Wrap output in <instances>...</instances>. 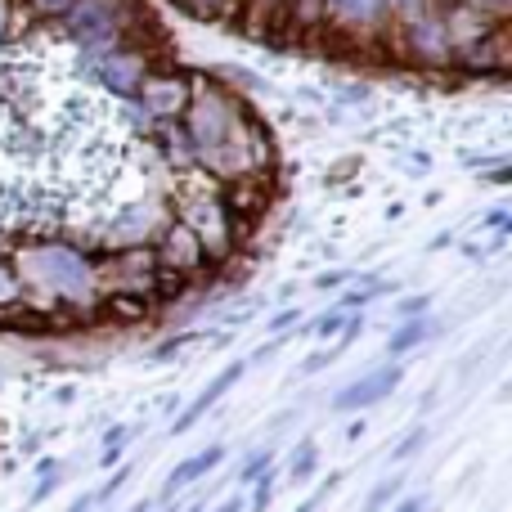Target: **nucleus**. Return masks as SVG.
Masks as SVG:
<instances>
[{
  "mask_svg": "<svg viewBox=\"0 0 512 512\" xmlns=\"http://www.w3.org/2000/svg\"><path fill=\"white\" fill-rule=\"evenodd\" d=\"M32 270L41 274L50 288L72 292V297H81V292L90 288L86 261H81L77 252H68V248H45V252H36V256H32Z\"/></svg>",
  "mask_w": 512,
  "mask_h": 512,
  "instance_id": "obj_1",
  "label": "nucleus"
},
{
  "mask_svg": "<svg viewBox=\"0 0 512 512\" xmlns=\"http://www.w3.org/2000/svg\"><path fill=\"white\" fill-rule=\"evenodd\" d=\"M400 378H405V369H400V364H382V369H373V373H364V378H355L346 391H337V396H333V409H337V414H351V409L378 405V400H387L391 391L400 387Z\"/></svg>",
  "mask_w": 512,
  "mask_h": 512,
  "instance_id": "obj_2",
  "label": "nucleus"
},
{
  "mask_svg": "<svg viewBox=\"0 0 512 512\" xmlns=\"http://www.w3.org/2000/svg\"><path fill=\"white\" fill-rule=\"evenodd\" d=\"M243 373H248V364H243V360H234V364H230V369H225V373H216V378L207 382V387H203V391H198V396H194V405H189L185 414H180L176 423H171V432L180 436V432H189V427H198V423H203V414H207V409L216 405V400L225 396V391L234 387V382L243 378Z\"/></svg>",
  "mask_w": 512,
  "mask_h": 512,
  "instance_id": "obj_3",
  "label": "nucleus"
},
{
  "mask_svg": "<svg viewBox=\"0 0 512 512\" xmlns=\"http://www.w3.org/2000/svg\"><path fill=\"white\" fill-rule=\"evenodd\" d=\"M221 459H225V445H207V450H198L194 459H185L176 472H171L167 481H162V499H171V495H180V490H185V486H194V481H203L207 472H212Z\"/></svg>",
  "mask_w": 512,
  "mask_h": 512,
  "instance_id": "obj_4",
  "label": "nucleus"
},
{
  "mask_svg": "<svg viewBox=\"0 0 512 512\" xmlns=\"http://www.w3.org/2000/svg\"><path fill=\"white\" fill-rule=\"evenodd\" d=\"M72 27H77L81 41H104V36H113V9H108V0H86V5L72 14Z\"/></svg>",
  "mask_w": 512,
  "mask_h": 512,
  "instance_id": "obj_5",
  "label": "nucleus"
},
{
  "mask_svg": "<svg viewBox=\"0 0 512 512\" xmlns=\"http://www.w3.org/2000/svg\"><path fill=\"white\" fill-rule=\"evenodd\" d=\"M104 77H108V86H113L117 95H135V86H140V59H131V54L108 59L104 63Z\"/></svg>",
  "mask_w": 512,
  "mask_h": 512,
  "instance_id": "obj_6",
  "label": "nucleus"
},
{
  "mask_svg": "<svg viewBox=\"0 0 512 512\" xmlns=\"http://www.w3.org/2000/svg\"><path fill=\"white\" fill-rule=\"evenodd\" d=\"M315 468H319V445L315 441H301L297 450H292V459H288V481H292V486H301V481L315 477Z\"/></svg>",
  "mask_w": 512,
  "mask_h": 512,
  "instance_id": "obj_7",
  "label": "nucleus"
},
{
  "mask_svg": "<svg viewBox=\"0 0 512 512\" xmlns=\"http://www.w3.org/2000/svg\"><path fill=\"white\" fill-rule=\"evenodd\" d=\"M427 337H432V324H427V319H405V324L391 333V355L414 351V346H423Z\"/></svg>",
  "mask_w": 512,
  "mask_h": 512,
  "instance_id": "obj_8",
  "label": "nucleus"
},
{
  "mask_svg": "<svg viewBox=\"0 0 512 512\" xmlns=\"http://www.w3.org/2000/svg\"><path fill=\"white\" fill-rule=\"evenodd\" d=\"M167 256L171 261H180V265H198L203 261V252H198V234H189L185 225H180V230L167 239Z\"/></svg>",
  "mask_w": 512,
  "mask_h": 512,
  "instance_id": "obj_9",
  "label": "nucleus"
},
{
  "mask_svg": "<svg viewBox=\"0 0 512 512\" xmlns=\"http://www.w3.org/2000/svg\"><path fill=\"white\" fill-rule=\"evenodd\" d=\"M149 104L158 108V113L180 108V104H185V86H180V81H153V86H149Z\"/></svg>",
  "mask_w": 512,
  "mask_h": 512,
  "instance_id": "obj_10",
  "label": "nucleus"
},
{
  "mask_svg": "<svg viewBox=\"0 0 512 512\" xmlns=\"http://www.w3.org/2000/svg\"><path fill=\"white\" fill-rule=\"evenodd\" d=\"M400 490H405V477H400V472H396V477H387V481H378V486L369 490V499H364V512H382L391 499L400 495Z\"/></svg>",
  "mask_w": 512,
  "mask_h": 512,
  "instance_id": "obj_11",
  "label": "nucleus"
},
{
  "mask_svg": "<svg viewBox=\"0 0 512 512\" xmlns=\"http://www.w3.org/2000/svg\"><path fill=\"white\" fill-rule=\"evenodd\" d=\"M328 5H333L342 18H355V23H369V18H378L382 0H328Z\"/></svg>",
  "mask_w": 512,
  "mask_h": 512,
  "instance_id": "obj_12",
  "label": "nucleus"
},
{
  "mask_svg": "<svg viewBox=\"0 0 512 512\" xmlns=\"http://www.w3.org/2000/svg\"><path fill=\"white\" fill-rule=\"evenodd\" d=\"M135 436V427H113V432L104 436V454H99V463H104V468H113L117 459H122V450H126V441H131Z\"/></svg>",
  "mask_w": 512,
  "mask_h": 512,
  "instance_id": "obj_13",
  "label": "nucleus"
},
{
  "mask_svg": "<svg viewBox=\"0 0 512 512\" xmlns=\"http://www.w3.org/2000/svg\"><path fill=\"white\" fill-rule=\"evenodd\" d=\"M108 310H113V315L122 319V324H135V319L149 315V306H144L140 297H113V301H108Z\"/></svg>",
  "mask_w": 512,
  "mask_h": 512,
  "instance_id": "obj_14",
  "label": "nucleus"
},
{
  "mask_svg": "<svg viewBox=\"0 0 512 512\" xmlns=\"http://www.w3.org/2000/svg\"><path fill=\"white\" fill-rule=\"evenodd\" d=\"M423 445H427V427H414V432H409V436H400V441H396V450H391V459H396V463H405V459H414V454L423 450Z\"/></svg>",
  "mask_w": 512,
  "mask_h": 512,
  "instance_id": "obj_15",
  "label": "nucleus"
},
{
  "mask_svg": "<svg viewBox=\"0 0 512 512\" xmlns=\"http://www.w3.org/2000/svg\"><path fill=\"white\" fill-rule=\"evenodd\" d=\"M270 499H274V472H261V477L252 481V504H248V512H265V508H270Z\"/></svg>",
  "mask_w": 512,
  "mask_h": 512,
  "instance_id": "obj_16",
  "label": "nucleus"
},
{
  "mask_svg": "<svg viewBox=\"0 0 512 512\" xmlns=\"http://www.w3.org/2000/svg\"><path fill=\"white\" fill-rule=\"evenodd\" d=\"M270 463H274V450H256L248 463H243V472H239V481H256L261 472H270Z\"/></svg>",
  "mask_w": 512,
  "mask_h": 512,
  "instance_id": "obj_17",
  "label": "nucleus"
},
{
  "mask_svg": "<svg viewBox=\"0 0 512 512\" xmlns=\"http://www.w3.org/2000/svg\"><path fill=\"white\" fill-rule=\"evenodd\" d=\"M126 481H131V468H117V472H113V477H108V481H104V486H99V490H95V499H99V504H104V499H113V495H117V490H122V486H126Z\"/></svg>",
  "mask_w": 512,
  "mask_h": 512,
  "instance_id": "obj_18",
  "label": "nucleus"
},
{
  "mask_svg": "<svg viewBox=\"0 0 512 512\" xmlns=\"http://www.w3.org/2000/svg\"><path fill=\"white\" fill-rule=\"evenodd\" d=\"M342 328H346V315H337V310H328V315L315 324V333H319V337H328V333H342Z\"/></svg>",
  "mask_w": 512,
  "mask_h": 512,
  "instance_id": "obj_19",
  "label": "nucleus"
},
{
  "mask_svg": "<svg viewBox=\"0 0 512 512\" xmlns=\"http://www.w3.org/2000/svg\"><path fill=\"white\" fill-rule=\"evenodd\" d=\"M333 360H337V351H319V355H310V360L301 364V373H319V369H328Z\"/></svg>",
  "mask_w": 512,
  "mask_h": 512,
  "instance_id": "obj_20",
  "label": "nucleus"
},
{
  "mask_svg": "<svg viewBox=\"0 0 512 512\" xmlns=\"http://www.w3.org/2000/svg\"><path fill=\"white\" fill-rule=\"evenodd\" d=\"M427 310V297H409L405 306H400V319H418Z\"/></svg>",
  "mask_w": 512,
  "mask_h": 512,
  "instance_id": "obj_21",
  "label": "nucleus"
},
{
  "mask_svg": "<svg viewBox=\"0 0 512 512\" xmlns=\"http://www.w3.org/2000/svg\"><path fill=\"white\" fill-rule=\"evenodd\" d=\"M14 297V274H9V265H0V301Z\"/></svg>",
  "mask_w": 512,
  "mask_h": 512,
  "instance_id": "obj_22",
  "label": "nucleus"
},
{
  "mask_svg": "<svg viewBox=\"0 0 512 512\" xmlns=\"http://www.w3.org/2000/svg\"><path fill=\"white\" fill-rule=\"evenodd\" d=\"M423 508H427V504H423V495H409L405 504H396L391 512H423Z\"/></svg>",
  "mask_w": 512,
  "mask_h": 512,
  "instance_id": "obj_23",
  "label": "nucleus"
},
{
  "mask_svg": "<svg viewBox=\"0 0 512 512\" xmlns=\"http://www.w3.org/2000/svg\"><path fill=\"white\" fill-rule=\"evenodd\" d=\"M288 324H297V310H283L279 319H270V328H274V333H279V328H288Z\"/></svg>",
  "mask_w": 512,
  "mask_h": 512,
  "instance_id": "obj_24",
  "label": "nucleus"
},
{
  "mask_svg": "<svg viewBox=\"0 0 512 512\" xmlns=\"http://www.w3.org/2000/svg\"><path fill=\"white\" fill-rule=\"evenodd\" d=\"M95 504H99L95 495H81V499H77V504H72L68 512H95Z\"/></svg>",
  "mask_w": 512,
  "mask_h": 512,
  "instance_id": "obj_25",
  "label": "nucleus"
},
{
  "mask_svg": "<svg viewBox=\"0 0 512 512\" xmlns=\"http://www.w3.org/2000/svg\"><path fill=\"white\" fill-rule=\"evenodd\" d=\"M216 512H248V504H243V499H225V504L216 508Z\"/></svg>",
  "mask_w": 512,
  "mask_h": 512,
  "instance_id": "obj_26",
  "label": "nucleus"
},
{
  "mask_svg": "<svg viewBox=\"0 0 512 512\" xmlns=\"http://www.w3.org/2000/svg\"><path fill=\"white\" fill-rule=\"evenodd\" d=\"M180 512H203V504H189V508H180Z\"/></svg>",
  "mask_w": 512,
  "mask_h": 512,
  "instance_id": "obj_27",
  "label": "nucleus"
},
{
  "mask_svg": "<svg viewBox=\"0 0 512 512\" xmlns=\"http://www.w3.org/2000/svg\"><path fill=\"white\" fill-rule=\"evenodd\" d=\"M158 512H171V508H158Z\"/></svg>",
  "mask_w": 512,
  "mask_h": 512,
  "instance_id": "obj_28",
  "label": "nucleus"
}]
</instances>
